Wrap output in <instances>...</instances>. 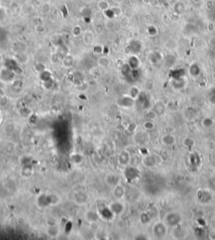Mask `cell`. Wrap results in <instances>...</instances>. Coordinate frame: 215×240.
Returning <instances> with one entry per match:
<instances>
[{
	"label": "cell",
	"instance_id": "obj_1",
	"mask_svg": "<svg viewBox=\"0 0 215 240\" xmlns=\"http://www.w3.org/2000/svg\"><path fill=\"white\" fill-rule=\"evenodd\" d=\"M164 221L167 226L176 228L177 226H180L182 222V217L181 214L177 212H171L166 215Z\"/></svg>",
	"mask_w": 215,
	"mask_h": 240
},
{
	"label": "cell",
	"instance_id": "obj_2",
	"mask_svg": "<svg viewBox=\"0 0 215 240\" xmlns=\"http://www.w3.org/2000/svg\"><path fill=\"white\" fill-rule=\"evenodd\" d=\"M167 232V225L164 222H155L152 228V233L157 239H162Z\"/></svg>",
	"mask_w": 215,
	"mask_h": 240
},
{
	"label": "cell",
	"instance_id": "obj_3",
	"mask_svg": "<svg viewBox=\"0 0 215 240\" xmlns=\"http://www.w3.org/2000/svg\"><path fill=\"white\" fill-rule=\"evenodd\" d=\"M197 196L198 200L202 204H208L213 199L212 194L207 190H199L197 193Z\"/></svg>",
	"mask_w": 215,
	"mask_h": 240
},
{
	"label": "cell",
	"instance_id": "obj_4",
	"mask_svg": "<svg viewBox=\"0 0 215 240\" xmlns=\"http://www.w3.org/2000/svg\"><path fill=\"white\" fill-rule=\"evenodd\" d=\"M139 173H140L139 170L136 167H134V166H129L124 170L125 177L127 178V180H129V181L135 180L136 178L139 176Z\"/></svg>",
	"mask_w": 215,
	"mask_h": 240
},
{
	"label": "cell",
	"instance_id": "obj_5",
	"mask_svg": "<svg viewBox=\"0 0 215 240\" xmlns=\"http://www.w3.org/2000/svg\"><path fill=\"white\" fill-rule=\"evenodd\" d=\"M118 104L123 107H132L135 103V99L133 98H131L129 95H125V96H123L120 98V99L118 100Z\"/></svg>",
	"mask_w": 215,
	"mask_h": 240
},
{
	"label": "cell",
	"instance_id": "obj_6",
	"mask_svg": "<svg viewBox=\"0 0 215 240\" xmlns=\"http://www.w3.org/2000/svg\"><path fill=\"white\" fill-rule=\"evenodd\" d=\"M109 209L113 212V213L116 215H121L124 211V206L123 203H121L120 202H113L109 206Z\"/></svg>",
	"mask_w": 215,
	"mask_h": 240
},
{
	"label": "cell",
	"instance_id": "obj_7",
	"mask_svg": "<svg viewBox=\"0 0 215 240\" xmlns=\"http://www.w3.org/2000/svg\"><path fill=\"white\" fill-rule=\"evenodd\" d=\"M125 194V188L123 187L121 184H116L115 187L113 189V195L117 199L120 200L122 199Z\"/></svg>",
	"mask_w": 215,
	"mask_h": 240
},
{
	"label": "cell",
	"instance_id": "obj_8",
	"mask_svg": "<svg viewBox=\"0 0 215 240\" xmlns=\"http://www.w3.org/2000/svg\"><path fill=\"white\" fill-rule=\"evenodd\" d=\"M98 213L99 215V217H103L104 220H111L115 216L114 214L113 213L112 211L109 209V206L106 207V208H103L102 210H98Z\"/></svg>",
	"mask_w": 215,
	"mask_h": 240
},
{
	"label": "cell",
	"instance_id": "obj_9",
	"mask_svg": "<svg viewBox=\"0 0 215 240\" xmlns=\"http://www.w3.org/2000/svg\"><path fill=\"white\" fill-rule=\"evenodd\" d=\"M14 72L13 71H11L9 68H4L3 69L1 72H0V77L1 79L3 81H9L13 79L14 77Z\"/></svg>",
	"mask_w": 215,
	"mask_h": 240
},
{
	"label": "cell",
	"instance_id": "obj_10",
	"mask_svg": "<svg viewBox=\"0 0 215 240\" xmlns=\"http://www.w3.org/2000/svg\"><path fill=\"white\" fill-rule=\"evenodd\" d=\"M143 165L147 168H151L156 165V159L154 155H144V158L142 160Z\"/></svg>",
	"mask_w": 215,
	"mask_h": 240
},
{
	"label": "cell",
	"instance_id": "obj_11",
	"mask_svg": "<svg viewBox=\"0 0 215 240\" xmlns=\"http://www.w3.org/2000/svg\"><path fill=\"white\" fill-rule=\"evenodd\" d=\"M141 48H142V44L140 43V41H139L137 40H132L129 42V49L132 53H139L140 51Z\"/></svg>",
	"mask_w": 215,
	"mask_h": 240
},
{
	"label": "cell",
	"instance_id": "obj_12",
	"mask_svg": "<svg viewBox=\"0 0 215 240\" xmlns=\"http://www.w3.org/2000/svg\"><path fill=\"white\" fill-rule=\"evenodd\" d=\"M86 218L87 221L90 222H96L98 218H99V215L98 211H93V210H89L86 213Z\"/></svg>",
	"mask_w": 215,
	"mask_h": 240
},
{
	"label": "cell",
	"instance_id": "obj_13",
	"mask_svg": "<svg viewBox=\"0 0 215 240\" xmlns=\"http://www.w3.org/2000/svg\"><path fill=\"white\" fill-rule=\"evenodd\" d=\"M130 161V155L129 152L123 151L119 156V162L122 165H126Z\"/></svg>",
	"mask_w": 215,
	"mask_h": 240
},
{
	"label": "cell",
	"instance_id": "obj_14",
	"mask_svg": "<svg viewBox=\"0 0 215 240\" xmlns=\"http://www.w3.org/2000/svg\"><path fill=\"white\" fill-rule=\"evenodd\" d=\"M161 142L164 145H166V146H170L174 144L176 142V139L175 137L172 135V134H166L164 135L161 139Z\"/></svg>",
	"mask_w": 215,
	"mask_h": 240
},
{
	"label": "cell",
	"instance_id": "obj_15",
	"mask_svg": "<svg viewBox=\"0 0 215 240\" xmlns=\"http://www.w3.org/2000/svg\"><path fill=\"white\" fill-rule=\"evenodd\" d=\"M138 98H139V102L141 103V106L143 108L148 109L150 107V100H149V98H147V96L145 93L140 92Z\"/></svg>",
	"mask_w": 215,
	"mask_h": 240
},
{
	"label": "cell",
	"instance_id": "obj_16",
	"mask_svg": "<svg viewBox=\"0 0 215 240\" xmlns=\"http://www.w3.org/2000/svg\"><path fill=\"white\" fill-rule=\"evenodd\" d=\"M128 64L131 67V69H138L139 66V60L136 55H133L129 58Z\"/></svg>",
	"mask_w": 215,
	"mask_h": 240
},
{
	"label": "cell",
	"instance_id": "obj_17",
	"mask_svg": "<svg viewBox=\"0 0 215 240\" xmlns=\"http://www.w3.org/2000/svg\"><path fill=\"white\" fill-rule=\"evenodd\" d=\"M59 233H60V228L57 227V225L48 227V228H47L48 236H50L52 238H55V237H57L59 235Z\"/></svg>",
	"mask_w": 215,
	"mask_h": 240
},
{
	"label": "cell",
	"instance_id": "obj_18",
	"mask_svg": "<svg viewBox=\"0 0 215 240\" xmlns=\"http://www.w3.org/2000/svg\"><path fill=\"white\" fill-rule=\"evenodd\" d=\"M62 63H63V66H64L65 67H67V68H68V67H71V66L73 65V63H74V58H73V56L71 55H69V54L66 55L63 57Z\"/></svg>",
	"mask_w": 215,
	"mask_h": 240
},
{
	"label": "cell",
	"instance_id": "obj_19",
	"mask_svg": "<svg viewBox=\"0 0 215 240\" xmlns=\"http://www.w3.org/2000/svg\"><path fill=\"white\" fill-rule=\"evenodd\" d=\"M152 218V216L150 212H145V213H142L140 214V217H139V220L142 224H148L149 222H150Z\"/></svg>",
	"mask_w": 215,
	"mask_h": 240
},
{
	"label": "cell",
	"instance_id": "obj_20",
	"mask_svg": "<svg viewBox=\"0 0 215 240\" xmlns=\"http://www.w3.org/2000/svg\"><path fill=\"white\" fill-rule=\"evenodd\" d=\"M185 75V71L184 69H176V70H173L171 72V77H172V79H179V78H182Z\"/></svg>",
	"mask_w": 215,
	"mask_h": 240
},
{
	"label": "cell",
	"instance_id": "obj_21",
	"mask_svg": "<svg viewBox=\"0 0 215 240\" xmlns=\"http://www.w3.org/2000/svg\"><path fill=\"white\" fill-rule=\"evenodd\" d=\"M172 87L175 89L183 88V87L185 86V81L183 80V78H179V79H172Z\"/></svg>",
	"mask_w": 215,
	"mask_h": 240
},
{
	"label": "cell",
	"instance_id": "obj_22",
	"mask_svg": "<svg viewBox=\"0 0 215 240\" xmlns=\"http://www.w3.org/2000/svg\"><path fill=\"white\" fill-rule=\"evenodd\" d=\"M97 7L101 11H105L107 9H110V4L107 0H99L97 3Z\"/></svg>",
	"mask_w": 215,
	"mask_h": 240
},
{
	"label": "cell",
	"instance_id": "obj_23",
	"mask_svg": "<svg viewBox=\"0 0 215 240\" xmlns=\"http://www.w3.org/2000/svg\"><path fill=\"white\" fill-rule=\"evenodd\" d=\"M201 72V69L198 64H192L189 68V73L192 77H198Z\"/></svg>",
	"mask_w": 215,
	"mask_h": 240
},
{
	"label": "cell",
	"instance_id": "obj_24",
	"mask_svg": "<svg viewBox=\"0 0 215 240\" xmlns=\"http://www.w3.org/2000/svg\"><path fill=\"white\" fill-rule=\"evenodd\" d=\"M189 162L192 165H194V166H195V165H198L200 164L201 159H200V157H199V155H198V154L193 153V154H192V155H190Z\"/></svg>",
	"mask_w": 215,
	"mask_h": 240
},
{
	"label": "cell",
	"instance_id": "obj_25",
	"mask_svg": "<svg viewBox=\"0 0 215 240\" xmlns=\"http://www.w3.org/2000/svg\"><path fill=\"white\" fill-rule=\"evenodd\" d=\"M194 234L197 238L202 239V238H204L206 236V232L204 230L203 227L198 226V228H196L195 230H194Z\"/></svg>",
	"mask_w": 215,
	"mask_h": 240
},
{
	"label": "cell",
	"instance_id": "obj_26",
	"mask_svg": "<svg viewBox=\"0 0 215 240\" xmlns=\"http://www.w3.org/2000/svg\"><path fill=\"white\" fill-rule=\"evenodd\" d=\"M98 64L101 67L106 68V67H108V66H109L110 62H109V60L108 59V57H106V56H102V57H100V58L98 60Z\"/></svg>",
	"mask_w": 215,
	"mask_h": 240
},
{
	"label": "cell",
	"instance_id": "obj_27",
	"mask_svg": "<svg viewBox=\"0 0 215 240\" xmlns=\"http://www.w3.org/2000/svg\"><path fill=\"white\" fill-rule=\"evenodd\" d=\"M153 110L156 113V114L159 116L161 115V114H162L164 113V111H165V107H164V105L162 103H158L155 104V106L154 107V109H153Z\"/></svg>",
	"mask_w": 215,
	"mask_h": 240
},
{
	"label": "cell",
	"instance_id": "obj_28",
	"mask_svg": "<svg viewBox=\"0 0 215 240\" xmlns=\"http://www.w3.org/2000/svg\"><path fill=\"white\" fill-rule=\"evenodd\" d=\"M139 93H140V92H139V88H136V87H132L129 92V95L131 98H134V99L137 98L139 97Z\"/></svg>",
	"mask_w": 215,
	"mask_h": 240
},
{
	"label": "cell",
	"instance_id": "obj_29",
	"mask_svg": "<svg viewBox=\"0 0 215 240\" xmlns=\"http://www.w3.org/2000/svg\"><path fill=\"white\" fill-rule=\"evenodd\" d=\"M161 58H162L161 55L159 53V52H157V51L154 52V53L151 55V56H150V60H151V62L153 63H158L161 60Z\"/></svg>",
	"mask_w": 215,
	"mask_h": 240
},
{
	"label": "cell",
	"instance_id": "obj_30",
	"mask_svg": "<svg viewBox=\"0 0 215 240\" xmlns=\"http://www.w3.org/2000/svg\"><path fill=\"white\" fill-rule=\"evenodd\" d=\"M90 85L88 82H86V81H82V83H80L79 85H78V90H79L81 92H84L85 91H87V89L89 88Z\"/></svg>",
	"mask_w": 215,
	"mask_h": 240
},
{
	"label": "cell",
	"instance_id": "obj_31",
	"mask_svg": "<svg viewBox=\"0 0 215 240\" xmlns=\"http://www.w3.org/2000/svg\"><path fill=\"white\" fill-rule=\"evenodd\" d=\"M115 25H116V24L113 21L112 19H108L106 22H105V24H104V27L107 29H111V30H113L114 28H115Z\"/></svg>",
	"mask_w": 215,
	"mask_h": 240
},
{
	"label": "cell",
	"instance_id": "obj_32",
	"mask_svg": "<svg viewBox=\"0 0 215 240\" xmlns=\"http://www.w3.org/2000/svg\"><path fill=\"white\" fill-rule=\"evenodd\" d=\"M34 69H35V71H38L39 73H41V72H42V71H44L45 70V65L44 63L41 62L35 63V65H34Z\"/></svg>",
	"mask_w": 215,
	"mask_h": 240
},
{
	"label": "cell",
	"instance_id": "obj_33",
	"mask_svg": "<svg viewBox=\"0 0 215 240\" xmlns=\"http://www.w3.org/2000/svg\"><path fill=\"white\" fill-rule=\"evenodd\" d=\"M144 128L146 130H152L155 128V124L152 120H147L144 124Z\"/></svg>",
	"mask_w": 215,
	"mask_h": 240
},
{
	"label": "cell",
	"instance_id": "obj_34",
	"mask_svg": "<svg viewBox=\"0 0 215 240\" xmlns=\"http://www.w3.org/2000/svg\"><path fill=\"white\" fill-rule=\"evenodd\" d=\"M214 120L211 118H205L203 120V125L206 128H210L211 126L214 125Z\"/></svg>",
	"mask_w": 215,
	"mask_h": 240
},
{
	"label": "cell",
	"instance_id": "obj_35",
	"mask_svg": "<svg viewBox=\"0 0 215 240\" xmlns=\"http://www.w3.org/2000/svg\"><path fill=\"white\" fill-rule=\"evenodd\" d=\"M103 14L108 19H112L113 17H115V14H114V13L113 12V10L111 9H109L105 10V11H103Z\"/></svg>",
	"mask_w": 215,
	"mask_h": 240
},
{
	"label": "cell",
	"instance_id": "obj_36",
	"mask_svg": "<svg viewBox=\"0 0 215 240\" xmlns=\"http://www.w3.org/2000/svg\"><path fill=\"white\" fill-rule=\"evenodd\" d=\"M174 9H175V11H176L177 13H178V14H181V13H183V12H184V10H185L184 4H183V3H177V4L175 5Z\"/></svg>",
	"mask_w": 215,
	"mask_h": 240
},
{
	"label": "cell",
	"instance_id": "obj_37",
	"mask_svg": "<svg viewBox=\"0 0 215 240\" xmlns=\"http://www.w3.org/2000/svg\"><path fill=\"white\" fill-rule=\"evenodd\" d=\"M183 143H184V145L187 146V147H188V148H191V147H192V146L195 145V141H194L193 139H192V138H186V139H184Z\"/></svg>",
	"mask_w": 215,
	"mask_h": 240
},
{
	"label": "cell",
	"instance_id": "obj_38",
	"mask_svg": "<svg viewBox=\"0 0 215 240\" xmlns=\"http://www.w3.org/2000/svg\"><path fill=\"white\" fill-rule=\"evenodd\" d=\"M82 28L79 26V25H76V26H74L73 28H72V29H71V33H72V35L74 36H79L81 34H82Z\"/></svg>",
	"mask_w": 215,
	"mask_h": 240
},
{
	"label": "cell",
	"instance_id": "obj_39",
	"mask_svg": "<svg viewBox=\"0 0 215 240\" xmlns=\"http://www.w3.org/2000/svg\"><path fill=\"white\" fill-rule=\"evenodd\" d=\"M93 40V34L90 33V32H86V33L84 34V41H85L86 43H87V44H89V43H91Z\"/></svg>",
	"mask_w": 215,
	"mask_h": 240
},
{
	"label": "cell",
	"instance_id": "obj_40",
	"mask_svg": "<svg viewBox=\"0 0 215 240\" xmlns=\"http://www.w3.org/2000/svg\"><path fill=\"white\" fill-rule=\"evenodd\" d=\"M157 116L158 115L156 114V113H155L153 109L148 111V113L146 114V118H148V120H153V119H155Z\"/></svg>",
	"mask_w": 215,
	"mask_h": 240
},
{
	"label": "cell",
	"instance_id": "obj_41",
	"mask_svg": "<svg viewBox=\"0 0 215 240\" xmlns=\"http://www.w3.org/2000/svg\"><path fill=\"white\" fill-rule=\"evenodd\" d=\"M59 58H60V55L58 52H55L51 56V62L53 64H56V63L59 62Z\"/></svg>",
	"mask_w": 215,
	"mask_h": 240
},
{
	"label": "cell",
	"instance_id": "obj_42",
	"mask_svg": "<svg viewBox=\"0 0 215 240\" xmlns=\"http://www.w3.org/2000/svg\"><path fill=\"white\" fill-rule=\"evenodd\" d=\"M60 11H61V14H62V15H63L64 18H67V17L68 16V9H67V7L66 6V4H62V5H61V7H60Z\"/></svg>",
	"mask_w": 215,
	"mask_h": 240
},
{
	"label": "cell",
	"instance_id": "obj_43",
	"mask_svg": "<svg viewBox=\"0 0 215 240\" xmlns=\"http://www.w3.org/2000/svg\"><path fill=\"white\" fill-rule=\"evenodd\" d=\"M51 9H52V6L50 3H45L41 8V11L44 14H48L51 11Z\"/></svg>",
	"mask_w": 215,
	"mask_h": 240
},
{
	"label": "cell",
	"instance_id": "obj_44",
	"mask_svg": "<svg viewBox=\"0 0 215 240\" xmlns=\"http://www.w3.org/2000/svg\"><path fill=\"white\" fill-rule=\"evenodd\" d=\"M110 9H112L113 12L114 13L115 16H119V15H120L121 13H122L121 8L120 7H119V6H113V7H110Z\"/></svg>",
	"mask_w": 215,
	"mask_h": 240
},
{
	"label": "cell",
	"instance_id": "obj_45",
	"mask_svg": "<svg viewBox=\"0 0 215 240\" xmlns=\"http://www.w3.org/2000/svg\"><path fill=\"white\" fill-rule=\"evenodd\" d=\"M147 31H148V34L150 36H155L157 34V29L155 26H149Z\"/></svg>",
	"mask_w": 215,
	"mask_h": 240
},
{
	"label": "cell",
	"instance_id": "obj_46",
	"mask_svg": "<svg viewBox=\"0 0 215 240\" xmlns=\"http://www.w3.org/2000/svg\"><path fill=\"white\" fill-rule=\"evenodd\" d=\"M103 29H104V25H102V24H98V25H96V26H95V31H96L98 34L103 33Z\"/></svg>",
	"mask_w": 215,
	"mask_h": 240
},
{
	"label": "cell",
	"instance_id": "obj_47",
	"mask_svg": "<svg viewBox=\"0 0 215 240\" xmlns=\"http://www.w3.org/2000/svg\"><path fill=\"white\" fill-rule=\"evenodd\" d=\"M7 103H8V98H6L5 96L1 97V98H0V105H1L2 107H3V106H5Z\"/></svg>",
	"mask_w": 215,
	"mask_h": 240
},
{
	"label": "cell",
	"instance_id": "obj_48",
	"mask_svg": "<svg viewBox=\"0 0 215 240\" xmlns=\"http://www.w3.org/2000/svg\"><path fill=\"white\" fill-rule=\"evenodd\" d=\"M197 223L198 224V226H200V227H204L206 225V221L203 217H199V218L197 219Z\"/></svg>",
	"mask_w": 215,
	"mask_h": 240
},
{
	"label": "cell",
	"instance_id": "obj_49",
	"mask_svg": "<svg viewBox=\"0 0 215 240\" xmlns=\"http://www.w3.org/2000/svg\"><path fill=\"white\" fill-rule=\"evenodd\" d=\"M94 52L98 54H101L103 52V47L101 45H96L94 47Z\"/></svg>",
	"mask_w": 215,
	"mask_h": 240
},
{
	"label": "cell",
	"instance_id": "obj_50",
	"mask_svg": "<svg viewBox=\"0 0 215 240\" xmlns=\"http://www.w3.org/2000/svg\"><path fill=\"white\" fill-rule=\"evenodd\" d=\"M137 129V125L135 124V123H131L128 126V129H129L130 132H135Z\"/></svg>",
	"mask_w": 215,
	"mask_h": 240
},
{
	"label": "cell",
	"instance_id": "obj_51",
	"mask_svg": "<svg viewBox=\"0 0 215 240\" xmlns=\"http://www.w3.org/2000/svg\"><path fill=\"white\" fill-rule=\"evenodd\" d=\"M208 100H209V102L212 103V104H214V105H215V91L214 92H213L212 93H211V95L209 96V98H208Z\"/></svg>",
	"mask_w": 215,
	"mask_h": 240
},
{
	"label": "cell",
	"instance_id": "obj_52",
	"mask_svg": "<svg viewBox=\"0 0 215 240\" xmlns=\"http://www.w3.org/2000/svg\"><path fill=\"white\" fill-rule=\"evenodd\" d=\"M35 30L38 33H43V32H45V28L42 25H37L35 27Z\"/></svg>",
	"mask_w": 215,
	"mask_h": 240
},
{
	"label": "cell",
	"instance_id": "obj_53",
	"mask_svg": "<svg viewBox=\"0 0 215 240\" xmlns=\"http://www.w3.org/2000/svg\"><path fill=\"white\" fill-rule=\"evenodd\" d=\"M1 61H2V55L0 54V62H1Z\"/></svg>",
	"mask_w": 215,
	"mask_h": 240
}]
</instances>
